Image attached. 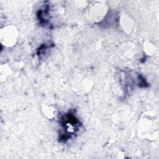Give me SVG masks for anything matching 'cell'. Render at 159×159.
<instances>
[{
    "instance_id": "1",
    "label": "cell",
    "mask_w": 159,
    "mask_h": 159,
    "mask_svg": "<svg viewBox=\"0 0 159 159\" xmlns=\"http://www.w3.org/2000/svg\"><path fill=\"white\" fill-rule=\"evenodd\" d=\"M19 38V31L14 25H7L1 29L0 41L2 45L11 48L15 46Z\"/></svg>"
},
{
    "instance_id": "2",
    "label": "cell",
    "mask_w": 159,
    "mask_h": 159,
    "mask_svg": "<svg viewBox=\"0 0 159 159\" xmlns=\"http://www.w3.org/2000/svg\"><path fill=\"white\" fill-rule=\"evenodd\" d=\"M108 12V6L103 1H96L89 6L88 10V19L93 23L101 22Z\"/></svg>"
},
{
    "instance_id": "3",
    "label": "cell",
    "mask_w": 159,
    "mask_h": 159,
    "mask_svg": "<svg viewBox=\"0 0 159 159\" xmlns=\"http://www.w3.org/2000/svg\"><path fill=\"white\" fill-rule=\"evenodd\" d=\"M119 25L123 32L126 34H130L134 27V22L129 15L123 14L119 18Z\"/></svg>"
},
{
    "instance_id": "4",
    "label": "cell",
    "mask_w": 159,
    "mask_h": 159,
    "mask_svg": "<svg viewBox=\"0 0 159 159\" xmlns=\"http://www.w3.org/2000/svg\"><path fill=\"white\" fill-rule=\"evenodd\" d=\"M42 112L43 114L49 119H53L57 115L56 109L51 104H43L42 106Z\"/></svg>"
},
{
    "instance_id": "5",
    "label": "cell",
    "mask_w": 159,
    "mask_h": 159,
    "mask_svg": "<svg viewBox=\"0 0 159 159\" xmlns=\"http://www.w3.org/2000/svg\"><path fill=\"white\" fill-rule=\"evenodd\" d=\"M93 87V82L89 78H84L80 83L79 89L83 93H89Z\"/></svg>"
},
{
    "instance_id": "6",
    "label": "cell",
    "mask_w": 159,
    "mask_h": 159,
    "mask_svg": "<svg viewBox=\"0 0 159 159\" xmlns=\"http://www.w3.org/2000/svg\"><path fill=\"white\" fill-rule=\"evenodd\" d=\"M143 50L147 55H152L155 52V47L153 43L150 42H145L143 44Z\"/></svg>"
}]
</instances>
